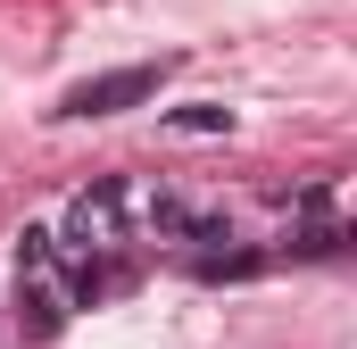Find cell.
<instances>
[{
	"mask_svg": "<svg viewBox=\"0 0 357 349\" xmlns=\"http://www.w3.org/2000/svg\"><path fill=\"white\" fill-rule=\"evenodd\" d=\"M17 325H25V341H59L67 299H59V283H50V274H17Z\"/></svg>",
	"mask_w": 357,
	"mask_h": 349,
	"instance_id": "cell-3",
	"label": "cell"
},
{
	"mask_svg": "<svg viewBox=\"0 0 357 349\" xmlns=\"http://www.w3.org/2000/svg\"><path fill=\"white\" fill-rule=\"evenodd\" d=\"M59 242V258H100V250H116L125 242V183H91L67 200V225L50 233Z\"/></svg>",
	"mask_w": 357,
	"mask_h": 349,
	"instance_id": "cell-1",
	"label": "cell"
},
{
	"mask_svg": "<svg viewBox=\"0 0 357 349\" xmlns=\"http://www.w3.org/2000/svg\"><path fill=\"white\" fill-rule=\"evenodd\" d=\"M142 216H150V233H167V242H199V208L175 200V191H150V200H142Z\"/></svg>",
	"mask_w": 357,
	"mask_h": 349,
	"instance_id": "cell-4",
	"label": "cell"
},
{
	"mask_svg": "<svg viewBox=\"0 0 357 349\" xmlns=\"http://www.w3.org/2000/svg\"><path fill=\"white\" fill-rule=\"evenodd\" d=\"M167 133H191V142H208V133H233V108H225V100H191V108H167Z\"/></svg>",
	"mask_w": 357,
	"mask_h": 349,
	"instance_id": "cell-5",
	"label": "cell"
},
{
	"mask_svg": "<svg viewBox=\"0 0 357 349\" xmlns=\"http://www.w3.org/2000/svg\"><path fill=\"white\" fill-rule=\"evenodd\" d=\"M199 274L208 283H241V274H258V258L250 250H225V258H199Z\"/></svg>",
	"mask_w": 357,
	"mask_h": 349,
	"instance_id": "cell-7",
	"label": "cell"
},
{
	"mask_svg": "<svg viewBox=\"0 0 357 349\" xmlns=\"http://www.w3.org/2000/svg\"><path fill=\"white\" fill-rule=\"evenodd\" d=\"M50 266H59V242H50L42 225H25V233H17V274H50Z\"/></svg>",
	"mask_w": 357,
	"mask_h": 349,
	"instance_id": "cell-6",
	"label": "cell"
},
{
	"mask_svg": "<svg viewBox=\"0 0 357 349\" xmlns=\"http://www.w3.org/2000/svg\"><path fill=\"white\" fill-rule=\"evenodd\" d=\"M167 67H175V59H158V67L142 59V67H108V75H84V84L59 100V117H116V108H142L150 91L167 84Z\"/></svg>",
	"mask_w": 357,
	"mask_h": 349,
	"instance_id": "cell-2",
	"label": "cell"
}]
</instances>
